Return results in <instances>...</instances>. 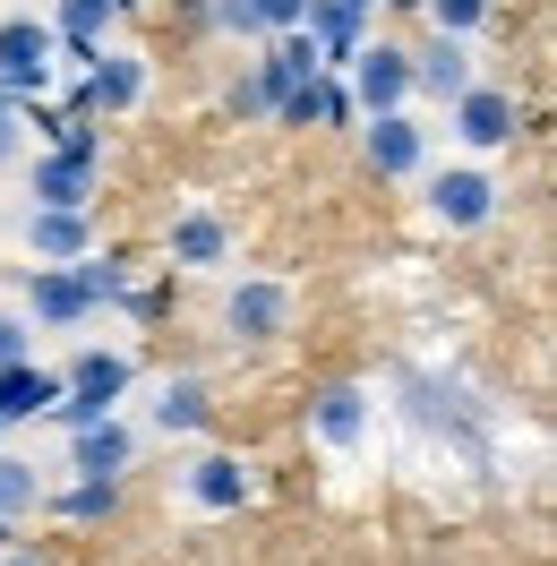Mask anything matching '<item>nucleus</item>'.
I'll return each mask as SVG.
<instances>
[{
    "label": "nucleus",
    "mask_w": 557,
    "mask_h": 566,
    "mask_svg": "<svg viewBox=\"0 0 557 566\" xmlns=\"http://www.w3.org/2000/svg\"><path fill=\"white\" fill-rule=\"evenodd\" d=\"M52 52H61L52 27H35V18H0V95H27V104H35L43 86H52Z\"/></svg>",
    "instance_id": "obj_1"
},
{
    "label": "nucleus",
    "mask_w": 557,
    "mask_h": 566,
    "mask_svg": "<svg viewBox=\"0 0 557 566\" xmlns=\"http://www.w3.org/2000/svg\"><path fill=\"white\" fill-rule=\"evenodd\" d=\"M403 95H412V52L360 43V52H351V104L360 112H403Z\"/></svg>",
    "instance_id": "obj_2"
},
{
    "label": "nucleus",
    "mask_w": 557,
    "mask_h": 566,
    "mask_svg": "<svg viewBox=\"0 0 557 566\" xmlns=\"http://www.w3.org/2000/svg\"><path fill=\"white\" fill-rule=\"evenodd\" d=\"M429 214H438L446 232H481L488 214H497V180L488 172H438L429 180Z\"/></svg>",
    "instance_id": "obj_3"
},
{
    "label": "nucleus",
    "mask_w": 557,
    "mask_h": 566,
    "mask_svg": "<svg viewBox=\"0 0 557 566\" xmlns=\"http://www.w3.org/2000/svg\"><path fill=\"white\" fill-rule=\"evenodd\" d=\"M27 310L43 326H77V318H95V292H86L77 266H27Z\"/></svg>",
    "instance_id": "obj_4"
},
{
    "label": "nucleus",
    "mask_w": 557,
    "mask_h": 566,
    "mask_svg": "<svg viewBox=\"0 0 557 566\" xmlns=\"http://www.w3.org/2000/svg\"><path fill=\"white\" fill-rule=\"evenodd\" d=\"M454 138L463 146H506L515 138V95H497V86L472 77V86L454 95Z\"/></svg>",
    "instance_id": "obj_5"
},
{
    "label": "nucleus",
    "mask_w": 557,
    "mask_h": 566,
    "mask_svg": "<svg viewBox=\"0 0 557 566\" xmlns=\"http://www.w3.org/2000/svg\"><path fill=\"white\" fill-rule=\"evenodd\" d=\"M283 318H292V292H283V283H241V292L223 301V326H232L241 344H275Z\"/></svg>",
    "instance_id": "obj_6"
},
{
    "label": "nucleus",
    "mask_w": 557,
    "mask_h": 566,
    "mask_svg": "<svg viewBox=\"0 0 557 566\" xmlns=\"http://www.w3.org/2000/svg\"><path fill=\"white\" fill-rule=\"evenodd\" d=\"M27 249H35L43 266H70V258H86V249H95L86 207H35V214H27Z\"/></svg>",
    "instance_id": "obj_7"
},
{
    "label": "nucleus",
    "mask_w": 557,
    "mask_h": 566,
    "mask_svg": "<svg viewBox=\"0 0 557 566\" xmlns=\"http://www.w3.org/2000/svg\"><path fill=\"white\" fill-rule=\"evenodd\" d=\"M317 70H326V61H317L309 27H283V35H275V52H266V70H258V86H266V112H275L283 95H292V86H309Z\"/></svg>",
    "instance_id": "obj_8"
},
{
    "label": "nucleus",
    "mask_w": 557,
    "mask_h": 566,
    "mask_svg": "<svg viewBox=\"0 0 557 566\" xmlns=\"http://www.w3.org/2000/svg\"><path fill=\"white\" fill-rule=\"evenodd\" d=\"M95 164H104V155L52 146V155L35 164V207H86V198H95Z\"/></svg>",
    "instance_id": "obj_9"
},
{
    "label": "nucleus",
    "mask_w": 557,
    "mask_h": 566,
    "mask_svg": "<svg viewBox=\"0 0 557 566\" xmlns=\"http://www.w3.org/2000/svg\"><path fill=\"white\" fill-rule=\"evenodd\" d=\"M360 18H369L360 0H309V9H301V27H309V43H317V61H326V70L360 52Z\"/></svg>",
    "instance_id": "obj_10"
},
{
    "label": "nucleus",
    "mask_w": 557,
    "mask_h": 566,
    "mask_svg": "<svg viewBox=\"0 0 557 566\" xmlns=\"http://www.w3.org/2000/svg\"><path fill=\"white\" fill-rule=\"evenodd\" d=\"M420 155H429V138H420L403 112H369V164H378L386 180H412Z\"/></svg>",
    "instance_id": "obj_11"
},
{
    "label": "nucleus",
    "mask_w": 557,
    "mask_h": 566,
    "mask_svg": "<svg viewBox=\"0 0 557 566\" xmlns=\"http://www.w3.org/2000/svg\"><path fill=\"white\" fill-rule=\"evenodd\" d=\"M70 463L77 472H86V481H120V472H129V429L112 421H86V429H70Z\"/></svg>",
    "instance_id": "obj_12"
},
{
    "label": "nucleus",
    "mask_w": 557,
    "mask_h": 566,
    "mask_svg": "<svg viewBox=\"0 0 557 566\" xmlns=\"http://www.w3.org/2000/svg\"><path fill=\"white\" fill-rule=\"evenodd\" d=\"M52 403H61V378H52V369H35V360H9V369H0V429L35 421Z\"/></svg>",
    "instance_id": "obj_13"
},
{
    "label": "nucleus",
    "mask_w": 557,
    "mask_h": 566,
    "mask_svg": "<svg viewBox=\"0 0 557 566\" xmlns=\"http://www.w3.org/2000/svg\"><path fill=\"white\" fill-rule=\"evenodd\" d=\"M77 95H86V112H129L146 95V70L129 61V52H95V70H86Z\"/></svg>",
    "instance_id": "obj_14"
},
{
    "label": "nucleus",
    "mask_w": 557,
    "mask_h": 566,
    "mask_svg": "<svg viewBox=\"0 0 557 566\" xmlns=\"http://www.w3.org/2000/svg\"><path fill=\"white\" fill-rule=\"evenodd\" d=\"M275 112L292 120V129H344V120H351V86H326V77H309V86H292Z\"/></svg>",
    "instance_id": "obj_15"
},
{
    "label": "nucleus",
    "mask_w": 557,
    "mask_h": 566,
    "mask_svg": "<svg viewBox=\"0 0 557 566\" xmlns=\"http://www.w3.org/2000/svg\"><path fill=\"white\" fill-rule=\"evenodd\" d=\"M412 86H429L438 104H454L463 86H472V52H463V35H438L429 52L412 61Z\"/></svg>",
    "instance_id": "obj_16"
},
{
    "label": "nucleus",
    "mask_w": 557,
    "mask_h": 566,
    "mask_svg": "<svg viewBox=\"0 0 557 566\" xmlns=\"http://www.w3.org/2000/svg\"><path fill=\"white\" fill-rule=\"evenodd\" d=\"M309 429L326 438V447H351V438L369 429V395H360V387H326L309 403Z\"/></svg>",
    "instance_id": "obj_17"
},
{
    "label": "nucleus",
    "mask_w": 557,
    "mask_h": 566,
    "mask_svg": "<svg viewBox=\"0 0 557 566\" xmlns=\"http://www.w3.org/2000/svg\"><path fill=\"white\" fill-rule=\"evenodd\" d=\"M189 497H198V506H214V515H232V506L249 497L241 455H198V463H189Z\"/></svg>",
    "instance_id": "obj_18"
},
{
    "label": "nucleus",
    "mask_w": 557,
    "mask_h": 566,
    "mask_svg": "<svg viewBox=\"0 0 557 566\" xmlns=\"http://www.w3.org/2000/svg\"><path fill=\"white\" fill-rule=\"evenodd\" d=\"M112 18H120L112 0H61V18H52V35L70 43V61H95V35H104Z\"/></svg>",
    "instance_id": "obj_19"
},
{
    "label": "nucleus",
    "mask_w": 557,
    "mask_h": 566,
    "mask_svg": "<svg viewBox=\"0 0 557 566\" xmlns=\"http://www.w3.org/2000/svg\"><path fill=\"white\" fill-rule=\"evenodd\" d=\"M223 249H232V232H223L207 207L172 223V258H180V266H223Z\"/></svg>",
    "instance_id": "obj_20"
},
{
    "label": "nucleus",
    "mask_w": 557,
    "mask_h": 566,
    "mask_svg": "<svg viewBox=\"0 0 557 566\" xmlns=\"http://www.w3.org/2000/svg\"><path fill=\"white\" fill-rule=\"evenodd\" d=\"M155 429H164V438L207 429V387H198V378H172V387H164V403H155Z\"/></svg>",
    "instance_id": "obj_21"
},
{
    "label": "nucleus",
    "mask_w": 557,
    "mask_h": 566,
    "mask_svg": "<svg viewBox=\"0 0 557 566\" xmlns=\"http://www.w3.org/2000/svg\"><path fill=\"white\" fill-rule=\"evenodd\" d=\"M61 515H70V524H104V515H120V481H77V490L61 497Z\"/></svg>",
    "instance_id": "obj_22"
},
{
    "label": "nucleus",
    "mask_w": 557,
    "mask_h": 566,
    "mask_svg": "<svg viewBox=\"0 0 557 566\" xmlns=\"http://www.w3.org/2000/svg\"><path fill=\"white\" fill-rule=\"evenodd\" d=\"M27 506H35V463H9V455H0V524L27 515Z\"/></svg>",
    "instance_id": "obj_23"
},
{
    "label": "nucleus",
    "mask_w": 557,
    "mask_h": 566,
    "mask_svg": "<svg viewBox=\"0 0 557 566\" xmlns=\"http://www.w3.org/2000/svg\"><path fill=\"white\" fill-rule=\"evenodd\" d=\"M420 9L438 18V35H472V27L488 18V0H420Z\"/></svg>",
    "instance_id": "obj_24"
},
{
    "label": "nucleus",
    "mask_w": 557,
    "mask_h": 566,
    "mask_svg": "<svg viewBox=\"0 0 557 566\" xmlns=\"http://www.w3.org/2000/svg\"><path fill=\"white\" fill-rule=\"evenodd\" d=\"M207 18L223 35H266V27H258V0H207Z\"/></svg>",
    "instance_id": "obj_25"
},
{
    "label": "nucleus",
    "mask_w": 557,
    "mask_h": 566,
    "mask_svg": "<svg viewBox=\"0 0 557 566\" xmlns=\"http://www.w3.org/2000/svg\"><path fill=\"white\" fill-rule=\"evenodd\" d=\"M301 9H309V0H258V27L283 35V27H301Z\"/></svg>",
    "instance_id": "obj_26"
},
{
    "label": "nucleus",
    "mask_w": 557,
    "mask_h": 566,
    "mask_svg": "<svg viewBox=\"0 0 557 566\" xmlns=\"http://www.w3.org/2000/svg\"><path fill=\"white\" fill-rule=\"evenodd\" d=\"M232 112H241V120H258V112H266V86H258V77H232Z\"/></svg>",
    "instance_id": "obj_27"
},
{
    "label": "nucleus",
    "mask_w": 557,
    "mask_h": 566,
    "mask_svg": "<svg viewBox=\"0 0 557 566\" xmlns=\"http://www.w3.org/2000/svg\"><path fill=\"white\" fill-rule=\"evenodd\" d=\"M9 360H27V326L18 318H0V369H9Z\"/></svg>",
    "instance_id": "obj_28"
},
{
    "label": "nucleus",
    "mask_w": 557,
    "mask_h": 566,
    "mask_svg": "<svg viewBox=\"0 0 557 566\" xmlns=\"http://www.w3.org/2000/svg\"><path fill=\"white\" fill-rule=\"evenodd\" d=\"M9 155H18V104L0 95V164H9Z\"/></svg>",
    "instance_id": "obj_29"
},
{
    "label": "nucleus",
    "mask_w": 557,
    "mask_h": 566,
    "mask_svg": "<svg viewBox=\"0 0 557 566\" xmlns=\"http://www.w3.org/2000/svg\"><path fill=\"white\" fill-rule=\"evenodd\" d=\"M172 9H180V18H207V0H172Z\"/></svg>",
    "instance_id": "obj_30"
},
{
    "label": "nucleus",
    "mask_w": 557,
    "mask_h": 566,
    "mask_svg": "<svg viewBox=\"0 0 557 566\" xmlns=\"http://www.w3.org/2000/svg\"><path fill=\"white\" fill-rule=\"evenodd\" d=\"M0 566H43V558H35V549H18V558H0Z\"/></svg>",
    "instance_id": "obj_31"
},
{
    "label": "nucleus",
    "mask_w": 557,
    "mask_h": 566,
    "mask_svg": "<svg viewBox=\"0 0 557 566\" xmlns=\"http://www.w3.org/2000/svg\"><path fill=\"white\" fill-rule=\"evenodd\" d=\"M112 9H138V0H112Z\"/></svg>",
    "instance_id": "obj_32"
},
{
    "label": "nucleus",
    "mask_w": 557,
    "mask_h": 566,
    "mask_svg": "<svg viewBox=\"0 0 557 566\" xmlns=\"http://www.w3.org/2000/svg\"><path fill=\"white\" fill-rule=\"evenodd\" d=\"M360 9H378V0H360Z\"/></svg>",
    "instance_id": "obj_33"
}]
</instances>
